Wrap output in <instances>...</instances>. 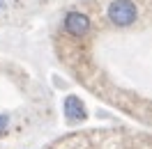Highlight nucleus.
I'll return each mask as SVG.
<instances>
[{
    "label": "nucleus",
    "mask_w": 152,
    "mask_h": 149,
    "mask_svg": "<svg viewBox=\"0 0 152 149\" xmlns=\"http://www.w3.org/2000/svg\"><path fill=\"white\" fill-rule=\"evenodd\" d=\"M136 16H138V7L132 0H113L108 5V19L113 21L115 25H120V28L132 25L136 21Z\"/></svg>",
    "instance_id": "nucleus-1"
},
{
    "label": "nucleus",
    "mask_w": 152,
    "mask_h": 149,
    "mask_svg": "<svg viewBox=\"0 0 152 149\" xmlns=\"http://www.w3.org/2000/svg\"><path fill=\"white\" fill-rule=\"evenodd\" d=\"M65 30L74 37H81V35H88L90 30V19L81 12H69L65 16Z\"/></svg>",
    "instance_id": "nucleus-2"
},
{
    "label": "nucleus",
    "mask_w": 152,
    "mask_h": 149,
    "mask_svg": "<svg viewBox=\"0 0 152 149\" xmlns=\"http://www.w3.org/2000/svg\"><path fill=\"white\" fill-rule=\"evenodd\" d=\"M65 115L69 122H76V119H83L86 117V110H83V103L78 96H67L65 99Z\"/></svg>",
    "instance_id": "nucleus-3"
},
{
    "label": "nucleus",
    "mask_w": 152,
    "mask_h": 149,
    "mask_svg": "<svg viewBox=\"0 0 152 149\" xmlns=\"http://www.w3.org/2000/svg\"><path fill=\"white\" fill-rule=\"evenodd\" d=\"M5 126H7V117H5V115H0V131L5 129Z\"/></svg>",
    "instance_id": "nucleus-4"
},
{
    "label": "nucleus",
    "mask_w": 152,
    "mask_h": 149,
    "mask_svg": "<svg viewBox=\"0 0 152 149\" xmlns=\"http://www.w3.org/2000/svg\"><path fill=\"white\" fill-rule=\"evenodd\" d=\"M2 7H5V2H2V0H0V9H2Z\"/></svg>",
    "instance_id": "nucleus-5"
}]
</instances>
